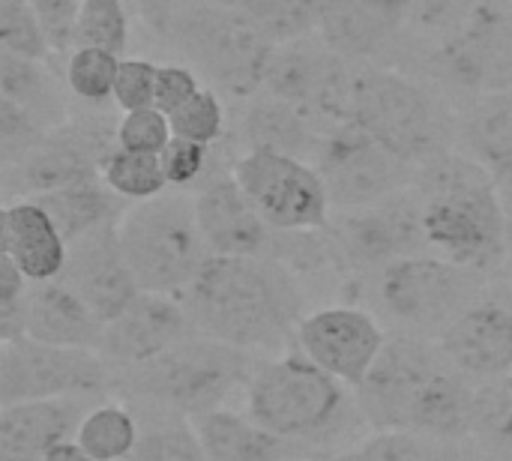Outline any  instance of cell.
I'll return each mask as SVG.
<instances>
[{"label":"cell","mask_w":512,"mask_h":461,"mask_svg":"<svg viewBox=\"0 0 512 461\" xmlns=\"http://www.w3.org/2000/svg\"><path fill=\"white\" fill-rule=\"evenodd\" d=\"M180 303L198 336L249 354H285L306 318L294 270L270 255H213Z\"/></svg>","instance_id":"obj_1"},{"label":"cell","mask_w":512,"mask_h":461,"mask_svg":"<svg viewBox=\"0 0 512 461\" xmlns=\"http://www.w3.org/2000/svg\"><path fill=\"white\" fill-rule=\"evenodd\" d=\"M357 405L375 432H417L444 441L477 435L480 387L465 378L423 336L387 339L369 378L357 387Z\"/></svg>","instance_id":"obj_2"},{"label":"cell","mask_w":512,"mask_h":461,"mask_svg":"<svg viewBox=\"0 0 512 461\" xmlns=\"http://www.w3.org/2000/svg\"><path fill=\"white\" fill-rule=\"evenodd\" d=\"M426 243L435 255L492 273L504 267V207L498 177L471 153L441 150L414 177Z\"/></svg>","instance_id":"obj_3"},{"label":"cell","mask_w":512,"mask_h":461,"mask_svg":"<svg viewBox=\"0 0 512 461\" xmlns=\"http://www.w3.org/2000/svg\"><path fill=\"white\" fill-rule=\"evenodd\" d=\"M246 414L306 456H312V447L336 456V447L366 423L351 387L327 375L303 351L276 354L255 369Z\"/></svg>","instance_id":"obj_4"},{"label":"cell","mask_w":512,"mask_h":461,"mask_svg":"<svg viewBox=\"0 0 512 461\" xmlns=\"http://www.w3.org/2000/svg\"><path fill=\"white\" fill-rule=\"evenodd\" d=\"M123 255L147 294L180 297L213 258L195 213V195L168 189L129 204L120 225Z\"/></svg>","instance_id":"obj_5"},{"label":"cell","mask_w":512,"mask_h":461,"mask_svg":"<svg viewBox=\"0 0 512 461\" xmlns=\"http://www.w3.org/2000/svg\"><path fill=\"white\" fill-rule=\"evenodd\" d=\"M255 369L249 351L195 333L162 357L129 369L126 390L195 420L225 408L234 393H246Z\"/></svg>","instance_id":"obj_6"},{"label":"cell","mask_w":512,"mask_h":461,"mask_svg":"<svg viewBox=\"0 0 512 461\" xmlns=\"http://www.w3.org/2000/svg\"><path fill=\"white\" fill-rule=\"evenodd\" d=\"M165 33L207 81L234 96L261 90L276 48L249 12L216 0H180Z\"/></svg>","instance_id":"obj_7"},{"label":"cell","mask_w":512,"mask_h":461,"mask_svg":"<svg viewBox=\"0 0 512 461\" xmlns=\"http://www.w3.org/2000/svg\"><path fill=\"white\" fill-rule=\"evenodd\" d=\"M351 120L417 168L429 156L447 150V129L438 102L396 69H357Z\"/></svg>","instance_id":"obj_8"},{"label":"cell","mask_w":512,"mask_h":461,"mask_svg":"<svg viewBox=\"0 0 512 461\" xmlns=\"http://www.w3.org/2000/svg\"><path fill=\"white\" fill-rule=\"evenodd\" d=\"M486 273L441 255H411L378 273V300L411 336H441L486 288Z\"/></svg>","instance_id":"obj_9"},{"label":"cell","mask_w":512,"mask_h":461,"mask_svg":"<svg viewBox=\"0 0 512 461\" xmlns=\"http://www.w3.org/2000/svg\"><path fill=\"white\" fill-rule=\"evenodd\" d=\"M231 174L273 231L330 228V192L312 162L255 147L234 159Z\"/></svg>","instance_id":"obj_10"},{"label":"cell","mask_w":512,"mask_h":461,"mask_svg":"<svg viewBox=\"0 0 512 461\" xmlns=\"http://www.w3.org/2000/svg\"><path fill=\"white\" fill-rule=\"evenodd\" d=\"M315 168L327 183L336 213L369 207L399 189L414 186L417 165L390 150L354 120L336 123L324 132Z\"/></svg>","instance_id":"obj_11"},{"label":"cell","mask_w":512,"mask_h":461,"mask_svg":"<svg viewBox=\"0 0 512 461\" xmlns=\"http://www.w3.org/2000/svg\"><path fill=\"white\" fill-rule=\"evenodd\" d=\"M108 390V366L99 351L57 348L36 339L3 342L0 405L42 399H93Z\"/></svg>","instance_id":"obj_12"},{"label":"cell","mask_w":512,"mask_h":461,"mask_svg":"<svg viewBox=\"0 0 512 461\" xmlns=\"http://www.w3.org/2000/svg\"><path fill=\"white\" fill-rule=\"evenodd\" d=\"M357 69L348 57L330 51L321 39H297L273 48L261 90L279 96L318 123H348Z\"/></svg>","instance_id":"obj_13"},{"label":"cell","mask_w":512,"mask_h":461,"mask_svg":"<svg viewBox=\"0 0 512 461\" xmlns=\"http://www.w3.org/2000/svg\"><path fill=\"white\" fill-rule=\"evenodd\" d=\"M327 231L336 243L339 261L354 270L381 273L384 267L411 255H426L429 249L417 186L399 189L369 207L339 213Z\"/></svg>","instance_id":"obj_14"},{"label":"cell","mask_w":512,"mask_h":461,"mask_svg":"<svg viewBox=\"0 0 512 461\" xmlns=\"http://www.w3.org/2000/svg\"><path fill=\"white\" fill-rule=\"evenodd\" d=\"M441 69L477 96L512 90V3H477L441 48Z\"/></svg>","instance_id":"obj_15"},{"label":"cell","mask_w":512,"mask_h":461,"mask_svg":"<svg viewBox=\"0 0 512 461\" xmlns=\"http://www.w3.org/2000/svg\"><path fill=\"white\" fill-rule=\"evenodd\" d=\"M435 342L474 384L510 378L512 285H486L483 294Z\"/></svg>","instance_id":"obj_16"},{"label":"cell","mask_w":512,"mask_h":461,"mask_svg":"<svg viewBox=\"0 0 512 461\" xmlns=\"http://www.w3.org/2000/svg\"><path fill=\"white\" fill-rule=\"evenodd\" d=\"M117 147V126L105 129L93 117L78 123L66 120L63 126L51 129L42 144L9 171L21 183V192H30L36 198L66 186L102 180V168Z\"/></svg>","instance_id":"obj_17"},{"label":"cell","mask_w":512,"mask_h":461,"mask_svg":"<svg viewBox=\"0 0 512 461\" xmlns=\"http://www.w3.org/2000/svg\"><path fill=\"white\" fill-rule=\"evenodd\" d=\"M297 348L327 375L357 390L384 354L387 333L366 309L327 306L300 321Z\"/></svg>","instance_id":"obj_18"},{"label":"cell","mask_w":512,"mask_h":461,"mask_svg":"<svg viewBox=\"0 0 512 461\" xmlns=\"http://www.w3.org/2000/svg\"><path fill=\"white\" fill-rule=\"evenodd\" d=\"M60 282L69 285L102 324L120 318L141 294V285L123 255L117 225L69 243Z\"/></svg>","instance_id":"obj_19"},{"label":"cell","mask_w":512,"mask_h":461,"mask_svg":"<svg viewBox=\"0 0 512 461\" xmlns=\"http://www.w3.org/2000/svg\"><path fill=\"white\" fill-rule=\"evenodd\" d=\"M189 336H195V327L180 297L141 291L138 300L120 318L105 324V339L99 354L123 369H135L162 357L165 351L186 342Z\"/></svg>","instance_id":"obj_20"},{"label":"cell","mask_w":512,"mask_h":461,"mask_svg":"<svg viewBox=\"0 0 512 461\" xmlns=\"http://www.w3.org/2000/svg\"><path fill=\"white\" fill-rule=\"evenodd\" d=\"M195 213L213 255H270L276 231L231 171H213L195 189Z\"/></svg>","instance_id":"obj_21"},{"label":"cell","mask_w":512,"mask_h":461,"mask_svg":"<svg viewBox=\"0 0 512 461\" xmlns=\"http://www.w3.org/2000/svg\"><path fill=\"white\" fill-rule=\"evenodd\" d=\"M405 24V0H321L315 36L348 60H369L381 54Z\"/></svg>","instance_id":"obj_22"},{"label":"cell","mask_w":512,"mask_h":461,"mask_svg":"<svg viewBox=\"0 0 512 461\" xmlns=\"http://www.w3.org/2000/svg\"><path fill=\"white\" fill-rule=\"evenodd\" d=\"M21 315H24V336L27 339L57 345V348L102 351L105 324L60 279L33 282L27 288Z\"/></svg>","instance_id":"obj_23"},{"label":"cell","mask_w":512,"mask_h":461,"mask_svg":"<svg viewBox=\"0 0 512 461\" xmlns=\"http://www.w3.org/2000/svg\"><path fill=\"white\" fill-rule=\"evenodd\" d=\"M84 414V399L0 405V461H42L75 438Z\"/></svg>","instance_id":"obj_24"},{"label":"cell","mask_w":512,"mask_h":461,"mask_svg":"<svg viewBox=\"0 0 512 461\" xmlns=\"http://www.w3.org/2000/svg\"><path fill=\"white\" fill-rule=\"evenodd\" d=\"M3 255L15 261V267L27 276V282H51L60 279L66 267L69 243L57 231L54 219L36 198L9 201L0 216Z\"/></svg>","instance_id":"obj_25"},{"label":"cell","mask_w":512,"mask_h":461,"mask_svg":"<svg viewBox=\"0 0 512 461\" xmlns=\"http://www.w3.org/2000/svg\"><path fill=\"white\" fill-rule=\"evenodd\" d=\"M210 461H294L306 456L300 447L258 426L249 414L228 408L189 420Z\"/></svg>","instance_id":"obj_26"},{"label":"cell","mask_w":512,"mask_h":461,"mask_svg":"<svg viewBox=\"0 0 512 461\" xmlns=\"http://www.w3.org/2000/svg\"><path fill=\"white\" fill-rule=\"evenodd\" d=\"M324 132L327 129H321L315 117L270 93H261L243 114V138L249 150L261 147L297 159H315Z\"/></svg>","instance_id":"obj_27"},{"label":"cell","mask_w":512,"mask_h":461,"mask_svg":"<svg viewBox=\"0 0 512 461\" xmlns=\"http://www.w3.org/2000/svg\"><path fill=\"white\" fill-rule=\"evenodd\" d=\"M36 201L48 210V216L54 219L66 243H75L87 234L120 225L123 213L129 210V201L120 198L105 180H90V183L57 189V192H45V195H36Z\"/></svg>","instance_id":"obj_28"},{"label":"cell","mask_w":512,"mask_h":461,"mask_svg":"<svg viewBox=\"0 0 512 461\" xmlns=\"http://www.w3.org/2000/svg\"><path fill=\"white\" fill-rule=\"evenodd\" d=\"M0 99L33 114L45 129H57L69 120L66 99L48 72V63L0 54Z\"/></svg>","instance_id":"obj_29"},{"label":"cell","mask_w":512,"mask_h":461,"mask_svg":"<svg viewBox=\"0 0 512 461\" xmlns=\"http://www.w3.org/2000/svg\"><path fill=\"white\" fill-rule=\"evenodd\" d=\"M468 153L477 156L495 177L512 171V90L480 96L462 126Z\"/></svg>","instance_id":"obj_30"},{"label":"cell","mask_w":512,"mask_h":461,"mask_svg":"<svg viewBox=\"0 0 512 461\" xmlns=\"http://www.w3.org/2000/svg\"><path fill=\"white\" fill-rule=\"evenodd\" d=\"M327 461H471L462 441H444L417 432H375L372 438Z\"/></svg>","instance_id":"obj_31"},{"label":"cell","mask_w":512,"mask_h":461,"mask_svg":"<svg viewBox=\"0 0 512 461\" xmlns=\"http://www.w3.org/2000/svg\"><path fill=\"white\" fill-rule=\"evenodd\" d=\"M75 441L96 461H126L141 441L138 420L126 405L102 402L84 414Z\"/></svg>","instance_id":"obj_32"},{"label":"cell","mask_w":512,"mask_h":461,"mask_svg":"<svg viewBox=\"0 0 512 461\" xmlns=\"http://www.w3.org/2000/svg\"><path fill=\"white\" fill-rule=\"evenodd\" d=\"M102 180L129 204L156 198L168 192V177L162 171V159L150 153H129V150H114L102 168Z\"/></svg>","instance_id":"obj_33"},{"label":"cell","mask_w":512,"mask_h":461,"mask_svg":"<svg viewBox=\"0 0 512 461\" xmlns=\"http://www.w3.org/2000/svg\"><path fill=\"white\" fill-rule=\"evenodd\" d=\"M120 54L105 48L78 45L66 57V90L84 102H108L114 99V81L120 69Z\"/></svg>","instance_id":"obj_34"},{"label":"cell","mask_w":512,"mask_h":461,"mask_svg":"<svg viewBox=\"0 0 512 461\" xmlns=\"http://www.w3.org/2000/svg\"><path fill=\"white\" fill-rule=\"evenodd\" d=\"M126 39H129V18L123 0H81L75 48L90 45V48L123 54Z\"/></svg>","instance_id":"obj_35"},{"label":"cell","mask_w":512,"mask_h":461,"mask_svg":"<svg viewBox=\"0 0 512 461\" xmlns=\"http://www.w3.org/2000/svg\"><path fill=\"white\" fill-rule=\"evenodd\" d=\"M0 48L12 57L48 63L51 45L30 3H0Z\"/></svg>","instance_id":"obj_36"},{"label":"cell","mask_w":512,"mask_h":461,"mask_svg":"<svg viewBox=\"0 0 512 461\" xmlns=\"http://www.w3.org/2000/svg\"><path fill=\"white\" fill-rule=\"evenodd\" d=\"M174 138H186L195 144L213 147L225 132V108L216 96V90L201 87L186 105H180L174 114H168Z\"/></svg>","instance_id":"obj_37"},{"label":"cell","mask_w":512,"mask_h":461,"mask_svg":"<svg viewBox=\"0 0 512 461\" xmlns=\"http://www.w3.org/2000/svg\"><path fill=\"white\" fill-rule=\"evenodd\" d=\"M318 12L321 0H273L261 15H255V21L273 45H282L318 33Z\"/></svg>","instance_id":"obj_38"},{"label":"cell","mask_w":512,"mask_h":461,"mask_svg":"<svg viewBox=\"0 0 512 461\" xmlns=\"http://www.w3.org/2000/svg\"><path fill=\"white\" fill-rule=\"evenodd\" d=\"M171 138H174L171 120L156 105L138 108V111H123V117L117 120V144H120V150L159 156L168 147Z\"/></svg>","instance_id":"obj_39"},{"label":"cell","mask_w":512,"mask_h":461,"mask_svg":"<svg viewBox=\"0 0 512 461\" xmlns=\"http://www.w3.org/2000/svg\"><path fill=\"white\" fill-rule=\"evenodd\" d=\"M126 461H210L192 423H174V426H162L147 432L135 453Z\"/></svg>","instance_id":"obj_40"},{"label":"cell","mask_w":512,"mask_h":461,"mask_svg":"<svg viewBox=\"0 0 512 461\" xmlns=\"http://www.w3.org/2000/svg\"><path fill=\"white\" fill-rule=\"evenodd\" d=\"M48 132L51 129H45L33 114L0 99V153L6 168H15L27 153H33Z\"/></svg>","instance_id":"obj_41"},{"label":"cell","mask_w":512,"mask_h":461,"mask_svg":"<svg viewBox=\"0 0 512 461\" xmlns=\"http://www.w3.org/2000/svg\"><path fill=\"white\" fill-rule=\"evenodd\" d=\"M156 75L159 66L144 57H123L114 81V105L123 111H138L156 105Z\"/></svg>","instance_id":"obj_42"},{"label":"cell","mask_w":512,"mask_h":461,"mask_svg":"<svg viewBox=\"0 0 512 461\" xmlns=\"http://www.w3.org/2000/svg\"><path fill=\"white\" fill-rule=\"evenodd\" d=\"M162 159V171L168 177V186L171 189H189V186H201L210 174H207V165H210V147L207 144H195V141H186V138H171L168 147L159 153Z\"/></svg>","instance_id":"obj_43"},{"label":"cell","mask_w":512,"mask_h":461,"mask_svg":"<svg viewBox=\"0 0 512 461\" xmlns=\"http://www.w3.org/2000/svg\"><path fill=\"white\" fill-rule=\"evenodd\" d=\"M30 6L42 24V33L51 45V54L75 51L81 0H30Z\"/></svg>","instance_id":"obj_44"},{"label":"cell","mask_w":512,"mask_h":461,"mask_svg":"<svg viewBox=\"0 0 512 461\" xmlns=\"http://www.w3.org/2000/svg\"><path fill=\"white\" fill-rule=\"evenodd\" d=\"M201 90L198 75L180 63H165L159 66L156 75V108L165 114H174L180 105H186L195 93Z\"/></svg>","instance_id":"obj_45"},{"label":"cell","mask_w":512,"mask_h":461,"mask_svg":"<svg viewBox=\"0 0 512 461\" xmlns=\"http://www.w3.org/2000/svg\"><path fill=\"white\" fill-rule=\"evenodd\" d=\"M474 6V0H405L408 21H417L423 27H441L459 15L465 18Z\"/></svg>","instance_id":"obj_46"},{"label":"cell","mask_w":512,"mask_h":461,"mask_svg":"<svg viewBox=\"0 0 512 461\" xmlns=\"http://www.w3.org/2000/svg\"><path fill=\"white\" fill-rule=\"evenodd\" d=\"M27 276L15 267L12 258L0 252V312L18 309L27 297Z\"/></svg>","instance_id":"obj_47"},{"label":"cell","mask_w":512,"mask_h":461,"mask_svg":"<svg viewBox=\"0 0 512 461\" xmlns=\"http://www.w3.org/2000/svg\"><path fill=\"white\" fill-rule=\"evenodd\" d=\"M498 189H501V207H504V270L512 285V171L498 177Z\"/></svg>","instance_id":"obj_48"},{"label":"cell","mask_w":512,"mask_h":461,"mask_svg":"<svg viewBox=\"0 0 512 461\" xmlns=\"http://www.w3.org/2000/svg\"><path fill=\"white\" fill-rule=\"evenodd\" d=\"M177 3H180V0H138V6H141L144 18L150 21V27H156V30H162V33L168 30V21H171Z\"/></svg>","instance_id":"obj_49"},{"label":"cell","mask_w":512,"mask_h":461,"mask_svg":"<svg viewBox=\"0 0 512 461\" xmlns=\"http://www.w3.org/2000/svg\"><path fill=\"white\" fill-rule=\"evenodd\" d=\"M42 461H96L75 438L72 441H63V444H57L48 456Z\"/></svg>","instance_id":"obj_50"},{"label":"cell","mask_w":512,"mask_h":461,"mask_svg":"<svg viewBox=\"0 0 512 461\" xmlns=\"http://www.w3.org/2000/svg\"><path fill=\"white\" fill-rule=\"evenodd\" d=\"M216 3L231 6V9H240V12H249V15L255 18V15H261L273 0H216Z\"/></svg>","instance_id":"obj_51"},{"label":"cell","mask_w":512,"mask_h":461,"mask_svg":"<svg viewBox=\"0 0 512 461\" xmlns=\"http://www.w3.org/2000/svg\"><path fill=\"white\" fill-rule=\"evenodd\" d=\"M0 3H30V0H0Z\"/></svg>","instance_id":"obj_52"},{"label":"cell","mask_w":512,"mask_h":461,"mask_svg":"<svg viewBox=\"0 0 512 461\" xmlns=\"http://www.w3.org/2000/svg\"><path fill=\"white\" fill-rule=\"evenodd\" d=\"M510 3H512V0H510Z\"/></svg>","instance_id":"obj_53"}]
</instances>
